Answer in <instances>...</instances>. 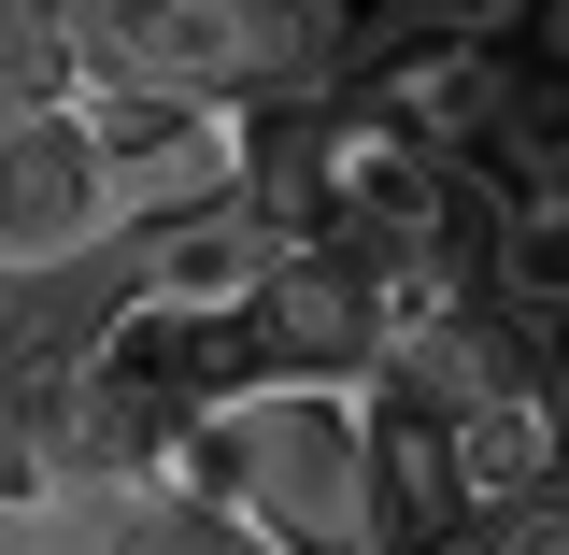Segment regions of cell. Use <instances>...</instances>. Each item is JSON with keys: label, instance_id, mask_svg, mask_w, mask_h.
<instances>
[{"label": "cell", "instance_id": "7a4b0ae2", "mask_svg": "<svg viewBox=\"0 0 569 555\" xmlns=\"http://www.w3.org/2000/svg\"><path fill=\"white\" fill-rule=\"evenodd\" d=\"M114 257V171H100V115L71 86H14L0 100V285H71Z\"/></svg>", "mask_w": 569, "mask_h": 555}, {"label": "cell", "instance_id": "3957f363", "mask_svg": "<svg viewBox=\"0 0 569 555\" xmlns=\"http://www.w3.org/2000/svg\"><path fill=\"white\" fill-rule=\"evenodd\" d=\"M86 115H100V171H114V242L257 214V186H271V115H213V100H86Z\"/></svg>", "mask_w": 569, "mask_h": 555}, {"label": "cell", "instance_id": "277c9868", "mask_svg": "<svg viewBox=\"0 0 569 555\" xmlns=\"http://www.w3.org/2000/svg\"><path fill=\"white\" fill-rule=\"evenodd\" d=\"M242 356H257L271 385H370V370H385V299H370V257L271 228V271H257V299H242Z\"/></svg>", "mask_w": 569, "mask_h": 555}, {"label": "cell", "instance_id": "6da1fadb", "mask_svg": "<svg viewBox=\"0 0 569 555\" xmlns=\"http://www.w3.org/2000/svg\"><path fill=\"white\" fill-rule=\"evenodd\" d=\"M385 414L370 385H228L213 399V498L284 555H385Z\"/></svg>", "mask_w": 569, "mask_h": 555}, {"label": "cell", "instance_id": "5b68a950", "mask_svg": "<svg viewBox=\"0 0 569 555\" xmlns=\"http://www.w3.org/2000/svg\"><path fill=\"white\" fill-rule=\"evenodd\" d=\"M441 470H456V513H470V527L541 513V498L569 485V399H556V370L527 356L498 399H470V414L441 427Z\"/></svg>", "mask_w": 569, "mask_h": 555}, {"label": "cell", "instance_id": "8992f818", "mask_svg": "<svg viewBox=\"0 0 569 555\" xmlns=\"http://www.w3.org/2000/svg\"><path fill=\"white\" fill-rule=\"evenodd\" d=\"M129 555H284V542H257L228 498H186V513H142V527H129Z\"/></svg>", "mask_w": 569, "mask_h": 555}, {"label": "cell", "instance_id": "ba28073f", "mask_svg": "<svg viewBox=\"0 0 569 555\" xmlns=\"http://www.w3.org/2000/svg\"><path fill=\"white\" fill-rule=\"evenodd\" d=\"M0 555H43V513H29L14 485H0Z\"/></svg>", "mask_w": 569, "mask_h": 555}, {"label": "cell", "instance_id": "52a82bcc", "mask_svg": "<svg viewBox=\"0 0 569 555\" xmlns=\"http://www.w3.org/2000/svg\"><path fill=\"white\" fill-rule=\"evenodd\" d=\"M14 86H58V43H43L29 0H0V100H14Z\"/></svg>", "mask_w": 569, "mask_h": 555}]
</instances>
